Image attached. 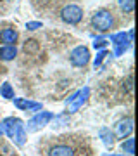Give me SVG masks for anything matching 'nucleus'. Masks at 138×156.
Listing matches in <instances>:
<instances>
[{"instance_id": "f257e3e1", "label": "nucleus", "mask_w": 138, "mask_h": 156, "mask_svg": "<svg viewBox=\"0 0 138 156\" xmlns=\"http://www.w3.org/2000/svg\"><path fill=\"white\" fill-rule=\"evenodd\" d=\"M4 132L7 134L9 139L14 140V144L17 146H22L26 142V130H24V123L19 120V118H5L4 120Z\"/></svg>"}, {"instance_id": "f03ea898", "label": "nucleus", "mask_w": 138, "mask_h": 156, "mask_svg": "<svg viewBox=\"0 0 138 156\" xmlns=\"http://www.w3.org/2000/svg\"><path fill=\"white\" fill-rule=\"evenodd\" d=\"M92 26H93L97 31L105 33V31H109V30L114 26V17H112V14H110L109 11L100 9V11H97L93 16H92Z\"/></svg>"}, {"instance_id": "7ed1b4c3", "label": "nucleus", "mask_w": 138, "mask_h": 156, "mask_svg": "<svg viewBox=\"0 0 138 156\" xmlns=\"http://www.w3.org/2000/svg\"><path fill=\"white\" fill-rule=\"evenodd\" d=\"M88 97H90V89H88V87L79 89L76 94H72L69 99H66L67 113H76L79 108H83V104L88 101Z\"/></svg>"}, {"instance_id": "20e7f679", "label": "nucleus", "mask_w": 138, "mask_h": 156, "mask_svg": "<svg viewBox=\"0 0 138 156\" xmlns=\"http://www.w3.org/2000/svg\"><path fill=\"white\" fill-rule=\"evenodd\" d=\"M61 17L67 24H78L83 19V9L76 4H69L61 11Z\"/></svg>"}, {"instance_id": "39448f33", "label": "nucleus", "mask_w": 138, "mask_h": 156, "mask_svg": "<svg viewBox=\"0 0 138 156\" xmlns=\"http://www.w3.org/2000/svg\"><path fill=\"white\" fill-rule=\"evenodd\" d=\"M52 118H54L52 113L40 111L28 122V125H24V130H28V132H36V130H40V128H43L45 125H49V122L52 120Z\"/></svg>"}, {"instance_id": "423d86ee", "label": "nucleus", "mask_w": 138, "mask_h": 156, "mask_svg": "<svg viewBox=\"0 0 138 156\" xmlns=\"http://www.w3.org/2000/svg\"><path fill=\"white\" fill-rule=\"evenodd\" d=\"M69 59H71V64H72V66H76V68L86 66L88 61H90V50H88V47H85V45H78L76 49L71 50Z\"/></svg>"}, {"instance_id": "0eeeda50", "label": "nucleus", "mask_w": 138, "mask_h": 156, "mask_svg": "<svg viewBox=\"0 0 138 156\" xmlns=\"http://www.w3.org/2000/svg\"><path fill=\"white\" fill-rule=\"evenodd\" d=\"M110 42L114 45V56H123L124 52L128 50L130 47V40H128V35L124 31H119V33H114L110 37Z\"/></svg>"}, {"instance_id": "6e6552de", "label": "nucleus", "mask_w": 138, "mask_h": 156, "mask_svg": "<svg viewBox=\"0 0 138 156\" xmlns=\"http://www.w3.org/2000/svg\"><path fill=\"white\" fill-rule=\"evenodd\" d=\"M131 132H133V120H131V118H124V120H121V122L117 123L116 134H117V137H119V139L128 137Z\"/></svg>"}, {"instance_id": "1a4fd4ad", "label": "nucleus", "mask_w": 138, "mask_h": 156, "mask_svg": "<svg viewBox=\"0 0 138 156\" xmlns=\"http://www.w3.org/2000/svg\"><path fill=\"white\" fill-rule=\"evenodd\" d=\"M14 106L22 109V111H42L40 102H33V101H26V99H14Z\"/></svg>"}, {"instance_id": "9d476101", "label": "nucleus", "mask_w": 138, "mask_h": 156, "mask_svg": "<svg viewBox=\"0 0 138 156\" xmlns=\"http://www.w3.org/2000/svg\"><path fill=\"white\" fill-rule=\"evenodd\" d=\"M49 156H74V149H72L71 146L57 144V146H52L50 147Z\"/></svg>"}, {"instance_id": "9b49d317", "label": "nucleus", "mask_w": 138, "mask_h": 156, "mask_svg": "<svg viewBox=\"0 0 138 156\" xmlns=\"http://www.w3.org/2000/svg\"><path fill=\"white\" fill-rule=\"evenodd\" d=\"M17 40V31L14 28H4L0 31V42L4 45H14Z\"/></svg>"}, {"instance_id": "f8f14e48", "label": "nucleus", "mask_w": 138, "mask_h": 156, "mask_svg": "<svg viewBox=\"0 0 138 156\" xmlns=\"http://www.w3.org/2000/svg\"><path fill=\"white\" fill-rule=\"evenodd\" d=\"M17 56L16 45H4L0 47V61H12Z\"/></svg>"}, {"instance_id": "ddd939ff", "label": "nucleus", "mask_w": 138, "mask_h": 156, "mask_svg": "<svg viewBox=\"0 0 138 156\" xmlns=\"http://www.w3.org/2000/svg\"><path fill=\"white\" fill-rule=\"evenodd\" d=\"M99 135H100V139H102V142H104L107 147H110V146L114 144V134L110 132V128H107V127L100 128V130H99Z\"/></svg>"}, {"instance_id": "4468645a", "label": "nucleus", "mask_w": 138, "mask_h": 156, "mask_svg": "<svg viewBox=\"0 0 138 156\" xmlns=\"http://www.w3.org/2000/svg\"><path fill=\"white\" fill-rule=\"evenodd\" d=\"M0 95L5 97V99H14V89H12V85L9 82L2 83V87H0Z\"/></svg>"}, {"instance_id": "2eb2a0df", "label": "nucleus", "mask_w": 138, "mask_h": 156, "mask_svg": "<svg viewBox=\"0 0 138 156\" xmlns=\"http://www.w3.org/2000/svg\"><path fill=\"white\" fill-rule=\"evenodd\" d=\"M52 120H54V127H64V125H69V113L57 115V116H54Z\"/></svg>"}, {"instance_id": "dca6fc26", "label": "nucleus", "mask_w": 138, "mask_h": 156, "mask_svg": "<svg viewBox=\"0 0 138 156\" xmlns=\"http://www.w3.org/2000/svg\"><path fill=\"white\" fill-rule=\"evenodd\" d=\"M119 7H121V11L130 14L135 9V0H119Z\"/></svg>"}, {"instance_id": "f3484780", "label": "nucleus", "mask_w": 138, "mask_h": 156, "mask_svg": "<svg viewBox=\"0 0 138 156\" xmlns=\"http://www.w3.org/2000/svg\"><path fill=\"white\" fill-rule=\"evenodd\" d=\"M107 56H109V52H107L105 49L99 50V52H97V56H95V59H93V66H95V68H99L100 64H102V61H104Z\"/></svg>"}, {"instance_id": "a211bd4d", "label": "nucleus", "mask_w": 138, "mask_h": 156, "mask_svg": "<svg viewBox=\"0 0 138 156\" xmlns=\"http://www.w3.org/2000/svg\"><path fill=\"white\" fill-rule=\"evenodd\" d=\"M123 151L128 154H135V139H126L123 142Z\"/></svg>"}, {"instance_id": "6ab92c4d", "label": "nucleus", "mask_w": 138, "mask_h": 156, "mask_svg": "<svg viewBox=\"0 0 138 156\" xmlns=\"http://www.w3.org/2000/svg\"><path fill=\"white\" fill-rule=\"evenodd\" d=\"M107 45H109V42H107L105 38H97V40L93 42V49H97V50H102V49H105Z\"/></svg>"}, {"instance_id": "aec40b11", "label": "nucleus", "mask_w": 138, "mask_h": 156, "mask_svg": "<svg viewBox=\"0 0 138 156\" xmlns=\"http://www.w3.org/2000/svg\"><path fill=\"white\" fill-rule=\"evenodd\" d=\"M43 24L40 21H29V23H26V30H29V31H35V30H38V28H42Z\"/></svg>"}, {"instance_id": "412c9836", "label": "nucleus", "mask_w": 138, "mask_h": 156, "mask_svg": "<svg viewBox=\"0 0 138 156\" xmlns=\"http://www.w3.org/2000/svg\"><path fill=\"white\" fill-rule=\"evenodd\" d=\"M2 151H5V153H9V149H7L5 146H4V147H2ZM5 156H14V154H5Z\"/></svg>"}, {"instance_id": "4be33fe9", "label": "nucleus", "mask_w": 138, "mask_h": 156, "mask_svg": "<svg viewBox=\"0 0 138 156\" xmlns=\"http://www.w3.org/2000/svg\"><path fill=\"white\" fill-rule=\"evenodd\" d=\"M0 135H4V127H0Z\"/></svg>"}, {"instance_id": "5701e85b", "label": "nucleus", "mask_w": 138, "mask_h": 156, "mask_svg": "<svg viewBox=\"0 0 138 156\" xmlns=\"http://www.w3.org/2000/svg\"><path fill=\"white\" fill-rule=\"evenodd\" d=\"M110 156H123V154H110Z\"/></svg>"}, {"instance_id": "b1692460", "label": "nucleus", "mask_w": 138, "mask_h": 156, "mask_svg": "<svg viewBox=\"0 0 138 156\" xmlns=\"http://www.w3.org/2000/svg\"><path fill=\"white\" fill-rule=\"evenodd\" d=\"M0 71H2V68H0Z\"/></svg>"}]
</instances>
